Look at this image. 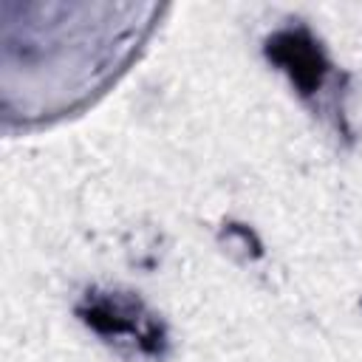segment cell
Instances as JSON below:
<instances>
[{
	"label": "cell",
	"instance_id": "obj_1",
	"mask_svg": "<svg viewBox=\"0 0 362 362\" xmlns=\"http://www.w3.org/2000/svg\"><path fill=\"white\" fill-rule=\"evenodd\" d=\"M82 320L110 342L130 345L141 354H158L164 345V334L158 320L133 297L116 291H88L82 308Z\"/></svg>",
	"mask_w": 362,
	"mask_h": 362
},
{
	"label": "cell",
	"instance_id": "obj_2",
	"mask_svg": "<svg viewBox=\"0 0 362 362\" xmlns=\"http://www.w3.org/2000/svg\"><path fill=\"white\" fill-rule=\"evenodd\" d=\"M269 57L291 76L303 93L317 90L328 71L320 45L305 31H280L274 40H269Z\"/></svg>",
	"mask_w": 362,
	"mask_h": 362
}]
</instances>
